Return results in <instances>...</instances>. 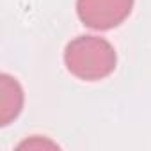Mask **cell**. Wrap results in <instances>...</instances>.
<instances>
[{
    "label": "cell",
    "mask_w": 151,
    "mask_h": 151,
    "mask_svg": "<svg viewBox=\"0 0 151 151\" xmlns=\"http://www.w3.org/2000/svg\"><path fill=\"white\" fill-rule=\"evenodd\" d=\"M133 0H77V13L84 25L109 30L123 23L132 13Z\"/></svg>",
    "instance_id": "obj_2"
},
{
    "label": "cell",
    "mask_w": 151,
    "mask_h": 151,
    "mask_svg": "<svg viewBox=\"0 0 151 151\" xmlns=\"http://www.w3.org/2000/svg\"><path fill=\"white\" fill-rule=\"evenodd\" d=\"M0 124H7L13 117H16L23 105V91L20 84L9 75H2L0 84Z\"/></svg>",
    "instance_id": "obj_3"
},
{
    "label": "cell",
    "mask_w": 151,
    "mask_h": 151,
    "mask_svg": "<svg viewBox=\"0 0 151 151\" xmlns=\"http://www.w3.org/2000/svg\"><path fill=\"white\" fill-rule=\"evenodd\" d=\"M64 62L75 77L82 80H100L114 71L117 55L107 39L78 36L66 46Z\"/></svg>",
    "instance_id": "obj_1"
}]
</instances>
